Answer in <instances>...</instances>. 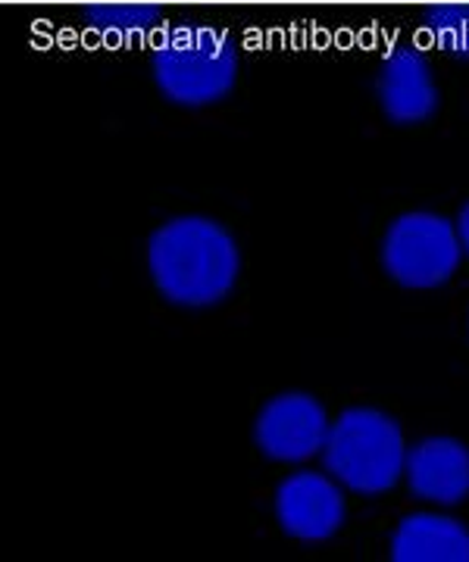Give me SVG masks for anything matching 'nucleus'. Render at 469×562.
I'll use <instances>...</instances> for the list:
<instances>
[{"mask_svg":"<svg viewBox=\"0 0 469 562\" xmlns=\"http://www.w3.org/2000/svg\"><path fill=\"white\" fill-rule=\"evenodd\" d=\"M147 272L166 303L213 310L242 279V247L220 220L182 213L150 232Z\"/></svg>","mask_w":469,"mask_h":562,"instance_id":"obj_1","label":"nucleus"},{"mask_svg":"<svg viewBox=\"0 0 469 562\" xmlns=\"http://www.w3.org/2000/svg\"><path fill=\"white\" fill-rule=\"evenodd\" d=\"M238 69L242 60L232 35L198 22L164 29L150 50L154 85L166 101L185 110L213 106L228 98L235 91Z\"/></svg>","mask_w":469,"mask_h":562,"instance_id":"obj_2","label":"nucleus"},{"mask_svg":"<svg viewBox=\"0 0 469 562\" xmlns=\"http://www.w3.org/2000/svg\"><path fill=\"white\" fill-rule=\"evenodd\" d=\"M407 450L404 428L391 413L379 406H347L332 419L323 462L347 491L379 497L401 484Z\"/></svg>","mask_w":469,"mask_h":562,"instance_id":"obj_3","label":"nucleus"},{"mask_svg":"<svg viewBox=\"0 0 469 562\" xmlns=\"http://www.w3.org/2000/svg\"><path fill=\"white\" fill-rule=\"evenodd\" d=\"M379 260L394 284L407 291H435L448 284L464 262L457 222L432 210L401 213L388 222Z\"/></svg>","mask_w":469,"mask_h":562,"instance_id":"obj_4","label":"nucleus"},{"mask_svg":"<svg viewBox=\"0 0 469 562\" xmlns=\"http://www.w3.org/2000/svg\"><path fill=\"white\" fill-rule=\"evenodd\" d=\"M328 428L332 419L323 401L310 391H279L254 419V443L266 460L298 465L323 453Z\"/></svg>","mask_w":469,"mask_h":562,"instance_id":"obj_5","label":"nucleus"},{"mask_svg":"<svg viewBox=\"0 0 469 562\" xmlns=\"http://www.w3.org/2000/svg\"><path fill=\"white\" fill-rule=\"evenodd\" d=\"M276 522L288 538L304 543H323L342 531L347 519L345 484L335 475L298 469L276 487Z\"/></svg>","mask_w":469,"mask_h":562,"instance_id":"obj_6","label":"nucleus"},{"mask_svg":"<svg viewBox=\"0 0 469 562\" xmlns=\"http://www.w3.org/2000/svg\"><path fill=\"white\" fill-rule=\"evenodd\" d=\"M376 98L388 122L410 128L428 122L442 106L435 69L420 47H394L376 72Z\"/></svg>","mask_w":469,"mask_h":562,"instance_id":"obj_7","label":"nucleus"},{"mask_svg":"<svg viewBox=\"0 0 469 562\" xmlns=\"http://www.w3.org/2000/svg\"><path fill=\"white\" fill-rule=\"evenodd\" d=\"M404 482L416 501L460 506L469 501V447L450 435H428L407 450Z\"/></svg>","mask_w":469,"mask_h":562,"instance_id":"obj_8","label":"nucleus"},{"mask_svg":"<svg viewBox=\"0 0 469 562\" xmlns=\"http://www.w3.org/2000/svg\"><path fill=\"white\" fill-rule=\"evenodd\" d=\"M394 562H469V528L448 513H407L391 531Z\"/></svg>","mask_w":469,"mask_h":562,"instance_id":"obj_9","label":"nucleus"},{"mask_svg":"<svg viewBox=\"0 0 469 562\" xmlns=\"http://www.w3.org/2000/svg\"><path fill=\"white\" fill-rule=\"evenodd\" d=\"M423 32L428 44L454 60H469V0L435 3L423 13Z\"/></svg>","mask_w":469,"mask_h":562,"instance_id":"obj_10","label":"nucleus"},{"mask_svg":"<svg viewBox=\"0 0 469 562\" xmlns=\"http://www.w3.org/2000/svg\"><path fill=\"white\" fill-rule=\"evenodd\" d=\"M85 22L107 38H138L160 22V7L150 3H91Z\"/></svg>","mask_w":469,"mask_h":562,"instance_id":"obj_11","label":"nucleus"},{"mask_svg":"<svg viewBox=\"0 0 469 562\" xmlns=\"http://www.w3.org/2000/svg\"><path fill=\"white\" fill-rule=\"evenodd\" d=\"M457 235H460V244H464V257L469 260V201L457 213Z\"/></svg>","mask_w":469,"mask_h":562,"instance_id":"obj_12","label":"nucleus"}]
</instances>
